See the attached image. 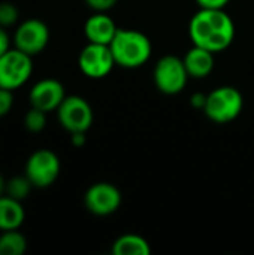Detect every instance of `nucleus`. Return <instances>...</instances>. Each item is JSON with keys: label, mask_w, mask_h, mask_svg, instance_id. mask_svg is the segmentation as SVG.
<instances>
[{"label": "nucleus", "mask_w": 254, "mask_h": 255, "mask_svg": "<svg viewBox=\"0 0 254 255\" xmlns=\"http://www.w3.org/2000/svg\"><path fill=\"white\" fill-rule=\"evenodd\" d=\"M25 221V211L21 200L7 194L0 196V232L19 230Z\"/></svg>", "instance_id": "obj_14"}, {"label": "nucleus", "mask_w": 254, "mask_h": 255, "mask_svg": "<svg viewBox=\"0 0 254 255\" xmlns=\"http://www.w3.org/2000/svg\"><path fill=\"white\" fill-rule=\"evenodd\" d=\"M115 60L109 45L88 42L78 57L79 70L91 79H100L111 73L115 66Z\"/></svg>", "instance_id": "obj_9"}, {"label": "nucleus", "mask_w": 254, "mask_h": 255, "mask_svg": "<svg viewBox=\"0 0 254 255\" xmlns=\"http://www.w3.org/2000/svg\"><path fill=\"white\" fill-rule=\"evenodd\" d=\"M31 188H34V187L25 175L13 176L9 181H6V194L16 200H21V202L28 197Z\"/></svg>", "instance_id": "obj_17"}, {"label": "nucleus", "mask_w": 254, "mask_h": 255, "mask_svg": "<svg viewBox=\"0 0 254 255\" xmlns=\"http://www.w3.org/2000/svg\"><path fill=\"white\" fill-rule=\"evenodd\" d=\"M114 255H150L151 247L147 239L139 235L127 233L120 236L112 245Z\"/></svg>", "instance_id": "obj_15"}, {"label": "nucleus", "mask_w": 254, "mask_h": 255, "mask_svg": "<svg viewBox=\"0 0 254 255\" xmlns=\"http://www.w3.org/2000/svg\"><path fill=\"white\" fill-rule=\"evenodd\" d=\"M33 73V57L10 48L0 57V87L15 91L21 88Z\"/></svg>", "instance_id": "obj_5"}, {"label": "nucleus", "mask_w": 254, "mask_h": 255, "mask_svg": "<svg viewBox=\"0 0 254 255\" xmlns=\"http://www.w3.org/2000/svg\"><path fill=\"white\" fill-rule=\"evenodd\" d=\"M189 36L193 45L211 52H222L231 46L235 37V24L225 9L201 7L189 24Z\"/></svg>", "instance_id": "obj_1"}, {"label": "nucleus", "mask_w": 254, "mask_h": 255, "mask_svg": "<svg viewBox=\"0 0 254 255\" xmlns=\"http://www.w3.org/2000/svg\"><path fill=\"white\" fill-rule=\"evenodd\" d=\"M118 27L115 25L114 19L106 15L105 12L93 13L84 24V34L88 42L91 43H102L109 45L117 33Z\"/></svg>", "instance_id": "obj_12"}, {"label": "nucleus", "mask_w": 254, "mask_h": 255, "mask_svg": "<svg viewBox=\"0 0 254 255\" xmlns=\"http://www.w3.org/2000/svg\"><path fill=\"white\" fill-rule=\"evenodd\" d=\"M27 251V239L18 230H6L0 235V255H22Z\"/></svg>", "instance_id": "obj_16"}, {"label": "nucleus", "mask_w": 254, "mask_h": 255, "mask_svg": "<svg viewBox=\"0 0 254 255\" xmlns=\"http://www.w3.org/2000/svg\"><path fill=\"white\" fill-rule=\"evenodd\" d=\"M61 170L58 155L46 148L31 152L24 166V175L30 179L34 188L51 187Z\"/></svg>", "instance_id": "obj_4"}, {"label": "nucleus", "mask_w": 254, "mask_h": 255, "mask_svg": "<svg viewBox=\"0 0 254 255\" xmlns=\"http://www.w3.org/2000/svg\"><path fill=\"white\" fill-rule=\"evenodd\" d=\"M12 42L15 48L34 57L48 46L49 28L42 19L28 18L15 28Z\"/></svg>", "instance_id": "obj_8"}, {"label": "nucleus", "mask_w": 254, "mask_h": 255, "mask_svg": "<svg viewBox=\"0 0 254 255\" xmlns=\"http://www.w3.org/2000/svg\"><path fill=\"white\" fill-rule=\"evenodd\" d=\"M205 102H207V96L202 94V93H196L192 96V105L195 108H199V109H204L205 106Z\"/></svg>", "instance_id": "obj_24"}, {"label": "nucleus", "mask_w": 254, "mask_h": 255, "mask_svg": "<svg viewBox=\"0 0 254 255\" xmlns=\"http://www.w3.org/2000/svg\"><path fill=\"white\" fill-rule=\"evenodd\" d=\"M66 97V91L63 84L54 78H45L37 81L28 93L30 106L37 108L43 112L57 111L61 102Z\"/></svg>", "instance_id": "obj_11"}, {"label": "nucleus", "mask_w": 254, "mask_h": 255, "mask_svg": "<svg viewBox=\"0 0 254 255\" xmlns=\"http://www.w3.org/2000/svg\"><path fill=\"white\" fill-rule=\"evenodd\" d=\"M109 48L115 63L126 69L141 67L150 60L153 52L148 36L132 28H118Z\"/></svg>", "instance_id": "obj_2"}, {"label": "nucleus", "mask_w": 254, "mask_h": 255, "mask_svg": "<svg viewBox=\"0 0 254 255\" xmlns=\"http://www.w3.org/2000/svg\"><path fill=\"white\" fill-rule=\"evenodd\" d=\"M85 3L94 12H106L115 6L117 0H85Z\"/></svg>", "instance_id": "obj_21"}, {"label": "nucleus", "mask_w": 254, "mask_h": 255, "mask_svg": "<svg viewBox=\"0 0 254 255\" xmlns=\"http://www.w3.org/2000/svg\"><path fill=\"white\" fill-rule=\"evenodd\" d=\"M60 126L72 133H85L93 124V109L81 96H66L57 109Z\"/></svg>", "instance_id": "obj_7"}, {"label": "nucleus", "mask_w": 254, "mask_h": 255, "mask_svg": "<svg viewBox=\"0 0 254 255\" xmlns=\"http://www.w3.org/2000/svg\"><path fill=\"white\" fill-rule=\"evenodd\" d=\"M70 140L75 146H82L85 143V133H72L70 134Z\"/></svg>", "instance_id": "obj_25"}, {"label": "nucleus", "mask_w": 254, "mask_h": 255, "mask_svg": "<svg viewBox=\"0 0 254 255\" xmlns=\"http://www.w3.org/2000/svg\"><path fill=\"white\" fill-rule=\"evenodd\" d=\"M13 106V91L0 87V118L6 117Z\"/></svg>", "instance_id": "obj_20"}, {"label": "nucleus", "mask_w": 254, "mask_h": 255, "mask_svg": "<svg viewBox=\"0 0 254 255\" xmlns=\"http://www.w3.org/2000/svg\"><path fill=\"white\" fill-rule=\"evenodd\" d=\"M10 49V37L6 31V28L0 27V57L6 54Z\"/></svg>", "instance_id": "obj_23"}, {"label": "nucleus", "mask_w": 254, "mask_h": 255, "mask_svg": "<svg viewBox=\"0 0 254 255\" xmlns=\"http://www.w3.org/2000/svg\"><path fill=\"white\" fill-rule=\"evenodd\" d=\"M19 19V10L12 1H0V27L7 28L16 24Z\"/></svg>", "instance_id": "obj_19"}, {"label": "nucleus", "mask_w": 254, "mask_h": 255, "mask_svg": "<svg viewBox=\"0 0 254 255\" xmlns=\"http://www.w3.org/2000/svg\"><path fill=\"white\" fill-rule=\"evenodd\" d=\"M244 108V97L241 91L231 85H223L207 94V102L204 106L205 115L217 123L225 124L237 120Z\"/></svg>", "instance_id": "obj_3"}, {"label": "nucleus", "mask_w": 254, "mask_h": 255, "mask_svg": "<svg viewBox=\"0 0 254 255\" xmlns=\"http://www.w3.org/2000/svg\"><path fill=\"white\" fill-rule=\"evenodd\" d=\"M153 76L157 90L168 96L181 93L190 78L184 60L177 55H163L157 61Z\"/></svg>", "instance_id": "obj_6"}, {"label": "nucleus", "mask_w": 254, "mask_h": 255, "mask_svg": "<svg viewBox=\"0 0 254 255\" xmlns=\"http://www.w3.org/2000/svg\"><path fill=\"white\" fill-rule=\"evenodd\" d=\"M24 127L30 133L42 131L46 127V112L31 106L24 115Z\"/></svg>", "instance_id": "obj_18"}, {"label": "nucleus", "mask_w": 254, "mask_h": 255, "mask_svg": "<svg viewBox=\"0 0 254 255\" xmlns=\"http://www.w3.org/2000/svg\"><path fill=\"white\" fill-rule=\"evenodd\" d=\"M3 194H6V181L0 175V196H3Z\"/></svg>", "instance_id": "obj_26"}, {"label": "nucleus", "mask_w": 254, "mask_h": 255, "mask_svg": "<svg viewBox=\"0 0 254 255\" xmlns=\"http://www.w3.org/2000/svg\"><path fill=\"white\" fill-rule=\"evenodd\" d=\"M229 1L231 0H196L199 7H207V9H225Z\"/></svg>", "instance_id": "obj_22"}, {"label": "nucleus", "mask_w": 254, "mask_h": 255, "mask_svg": "<svg viewBox=\"0 0 254 255\" xmlns=\"http://www.w3.org/2000/svg\"><path fill=\"white\" fill-rule=\"evenodd\" d=\"M123 196L121 191L109 182L93 184L84 196V203L88 212L97 217H106L118 211L121 206Z\"/></svg>", "instance_id": "obj_10"}, {"label": "nucleus", "mask_w": 254, "mask_h": 255, "mask_svg": "<svg viewBox=\"0 0 254 255\" xmlns=\"http://www.w3.org/2000/svg\"><path fill=\"white\" fill-rule=\"evenodd\" d=\"M183 60L189 75L196 79L207 78L214 69V52L198 45H193Z\"/></svg>", "instance_id": "obj_13"}]
</instances>
